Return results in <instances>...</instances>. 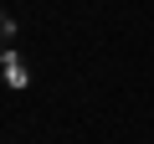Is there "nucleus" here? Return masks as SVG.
Segmentation results:
<instances>
[{"mask_svg": "<svg viewBox=\"0 0 154 144\" xmlns=\"http://www.w3.org/2000/svg\"><path fill=\"white\" fill-rule=\"evenodd\" d=\"M0 67H5V83H11V88H26V83H31V72H26V62H21L16 52L0 57Z\"/></svg>", "mask_w": 154, "mask_h": 144, "instance_id": "1", "label": "nucleus"}]
</instances>
